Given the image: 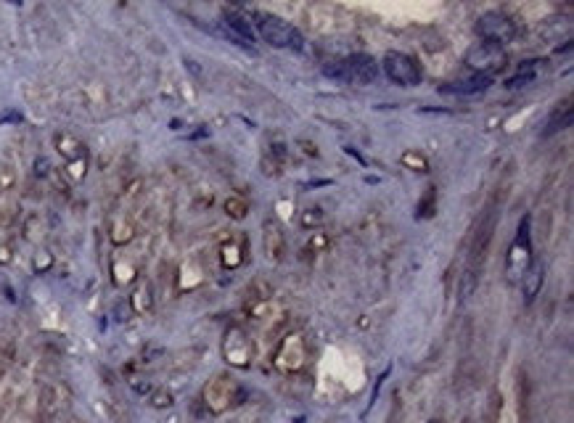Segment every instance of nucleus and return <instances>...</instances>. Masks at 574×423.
<instances>
[{
  "label": "nucleus",
  "instance_id": "24",
  "mask_svg": "<svg viewBox=\"0 0 574 423\" xmlns=\"http://www.w3.org/2000/svg\"><path fill=\"white\" fill-rule=\"evenodd\" d=\"M323 223H325L323 207H305L302 215H299V225L307 227V230H315V227H320Z\"/></svg>",
  "mask_w": 574,
  "mask_h": 423
},
{
  "label": "nucleus",
  "instance_id": "17",
  "mask_svg": "<svg viewBox=\"0 0 574 423\" xmlns=\"http://www.w3.org/2000/svg\"><path fill=\"white\" fill-rule=\"evenodd\" d=\"M127 301H130V307H132L135 315H148V312L154 310V289H151V283L148 281L140 283Z\"/></svg>",
  "mask_w": 574,
  "mask_h": 423
},
{
  "label": "nucleus",
  "instance_id": "11",
  "mask_svg": "<svg viewBox=\"0 0 574 423\" xmlns=\"http://www.w3.org/2000/svg\"><path fill=\"white\" fill-rule=\"evenodd\" d=\"M222 24L228 27V35L233 40H239V45H254V27H251L249 16L239 9H225L222 11Z\"/></svg>",
  "mask_w": 574,
  "mask_h": 423
},
{
  "label": "nucleus",
  "instance_id": "8",
  "mask_svg": "<svg viewBox=\"0 0 574 423\" xmlns=\"http://www.w3.org/2000/svg\"><path fill=\"white\" fill-rule=\"evenodd\" d=\"M529 252H532L529 249V217H524L521 225H518L516 241H513V246H511L508 252V275L513 281L521 278L532 267V254Z\"/></svg>",
  "mask_w": 574,
  "mask_h": 423
},
{
  "label": "nucleus",
  "instance_id": "19",
  "mask_svg": "<svg viewBox=\"0 0 574 423\" xmlns=\"http://www.w3.org/2000/svg\"><path fill=\"white\" fill-rule=\"evenodd\" d=\"M58 410H61L58 389H56V386H46L43 395H40V413H43V418H53Z\"/></svg>",
  "mask_w": 574,
  "mask_h": 423
},
{
  "label": "nucleus",
  "instance_id": "16",
  "mask_svg": "<svg viewBox=\"0 0 574 423\" xmlns=\"http://www.w3.org/2000/svg\"><path fill=\"white\" fill-rule=\"evenodd\" d=\"M492 82H495V75H474V77H469V80H461V82H453V85H447V87H442V93L471 95V93L487 90Z\"/></svg>",
  "mask_w": 574,
  "mask_h": 423
},
{
  "label": "nucleus",
  "instance_id": "20",
  "mask_svg": "<svg viewBox=\"0 0 574 423\" xmlns=\"http://www.w3.org/2000/svg\"><path fill=\"white\" fill-rule=\"evenodd\" d=\"M135 278H138V264L120 257V259L114 262V283H117V286H127V283H132Z\"/></svg>",
  "mask_w": 574,
  "mask_h": 423
},
{
  "label": "nucleus",
  "instance_id": "15",
  "mask_svg": "<svg viewBox=\"0 0 574 423\" xmlns=\"http://www.w3.org/2000/svg\"><path fill=\"white\" fill-rule=\"evenodd\" d=\"M53 146L56 151L64 156L66 161L83 159L85 156V143L74 135V132H56L53 135Z\"/></svg>",
  "mask_w": 574,
  "mask_h": 423
},
{
  "label": "nucleus",
  "instance_id": "39",
  "mask_svg": "<svg viewBox=\"0 0 574 423\" xmlns=\"http://www.w3.org/2000/svg\"><path fill=\"white\" fill-rule=\"evenodd\" d=\"M429 423H439V421H429Z\"/></svg>",
  "mask_w": 574,
  "mask_h": 423
},
{
  "label": "nucleus",
  "instance_id": "30",
  "mask_svg": "<svg viewBox=\"0 0 574 423\" xmlns=\"http://www.w3.org/2000/svg\"><path fill=\"white\" fill-rule=\"evenodd\" d=\"M14 186H16V172H14V167L3 164L0 167V191H11Z\"/></svg>",
  "mask_w": 574,
  "mask_h": 423
},
{
  "label": "nucleus",
  "instance_id": "34",
  "mask_svg": "<svg viewBox=\"0 0 574 423\" xmlns=\"http://www.w3.org/2000/svg\"><path fill=\"white\" fill-rule=\"evenodd\" d=\"M278 169H281V164L276 159H270V156L262 159V172H268L270 178H278Z\"/></svg>",
  "mask_w": 574,
  "mask_h": 423
},
{
  "label": "nucleus",
  "instance_id": "13",
  "mask_svg": "<svg viewBox=\"0 0 574 423\" xmlns=\"http://www.w3.org/2000/svg\"><path fill=\"white\" fill-rule=\"evenodd\" d=\"M135 233H138V223H135V217L130 215V212H117V215L111 217V227H109L111 244H117V246L130 244V241L135 238Z\"/></svg>",
  "mask_w": 574,
  "mask_h": 423
},
{
  "label": "nucleus",
  "instance_id": "10",
  "mask_svg": "<svg viewBox=\"0 0 574 423\" xmlns=\"http://www.w3.org/2000/svg\"><path fill=\"white\" fill-rule=\"evenodd\" d=\"M262 246H265V257L270 262H283V257H286V233H283V227H281L276 217H268L262 223Z\"/></svg>",
  "mask_w": 574,
  "mask_h": 423
},
{
  "label": "nucleus",
  "instance_id": "23",
  "mask_svg": "<svg viewBox=\"0 0 574 423\" xmlns=\"http://www.w3.org/2000/svg\"><path fill=\"white\" fill-rule=\"evenodd\" d=\"M148 405H151L154 410H169V407L175 405V395H172V389H167V386H154V389L148 392Z\"/></svg>",
  "mask_w": 574,
  "mask_h": 423
},
{
  "label": "nucleus",
  "instance_id": "7",
  "mask_svg": "<svg viewBox=\"0 0 574 423\" xmlns=\"http://www.w3.org/2000/svg\"><path fill=\"white\" fill-rule=\"evenodd\" d=\"M251 358H254V347L244 328H228L222 338V360L233 368H249Z\"/></svg>",
  "mask_w": 574,
  "mask_h": 423
},
{
  "label": "nucleus",
  "instance_id": "36",
  "mask_svg": "<svg viewBox=\"0 0 574 423\" xmlns=\"http://www.w3.org/2000/svg\"><path fill=\"white\" fill-rule=\"evenodd\" d=\"M35 172H37V178H46V175H51V164H48V159H37L35 161Z\"/></svg>",
  "mask_w": 574,
  "mask_h": 423
},
{
  "label": "nucleus",
  "instance_id": "9",
  "mask_svg": "<svg viewBox=\"0 0 574 423\" xmlns=\"http://www.w3.org/2000/svg\"><path fill=\"white\" fill-rule=\"evenodd\" d=\"M466 64L476 69V75H492L495 69L506 64V53L500 45H492V43H476V45L466 53Z\"/></svg>",
  "mask_w": 574,
  "mask_h": 423
},
{
  "label": "nucleus",
  "instance_id": "31",
  "mask_svg": "<svg viewBox=\"0 0 574 423\" xmlns=\"http://www.w3.org/2000/svg\"><path fill=\"white\" fill-rule=\"evenodd\" d=\"M323 249H328V235H325V233H313V235H310V241H307V252L320 254Z\"/></svg>",
  "mask_w": 574,
  "mask_h": 423
},
{
  "label": "nucleus",
  "instance_id": "22",
  "mask_svg": "<svg viewBox=\"0 0 574 423\" xmlns=\"http://www.w3.org/2000/svg\"><path fill=\"white\" fill-rule=\"evenodd\" d=\"M543 281H546V275H543V267H529L527 273H524V299L532 301L540 294L543 289Z\"/></svg>",
  "mask_w": 574,
  "mask_h": 423
},
{
  "label": "nucleus",
  "instance_id": "26",
  "mask_svg": "<svg viewBox=\"0 0 574 423\" xmlns=\"http://www.w3.org/2000/svg\"><path fill=\"white\" fill-rule=\"evenodd\" d=\"M434 209H437V188L434 186H429V188L424 191L421 201H418L416 212L421 220H429V217H434Z\"/></svg>",
  "mask_w": 574,
  "mask_h": 423
},
{
  "label": "nucleus",
  "instance_id": "32",
  "mask_svg": "<svg viewBox=\"0 0 574 423\" xmlns=\"http://www.w3.org/2000/svg\"><path fill=\"white\" fill-rule=\"evenodd\" d=\"M268 156H270V159H276L278 164H283V161L288 159V149L283 146V143H273V146H270V151H268Z\"/></svg>",
  "mask_w": 574,
  "mask_h": 423
},
{
  "label": "nucleus",
  "instance_id": "28",
  "mask_svg": "<svg viewBox=\"0 0 574 423\" xmlns=\"http://www.w3.org/2000/svg\"><path fill=\"white\" fill-rule=\"evenodd\" d=\"M85 169H88V156H83V159H74V161H66V175H69L72 180H83Z\"/></svg>",
  "mask_w": 574,
  "mask_h": 423
},
{
  "label": "nucleus",
  "instance_id": "14",
  "mask_svg": "<svg viewBox=\"0 0 574 423\" xmlns=\"http://www.w3.org/2000/svg\"><path fill=\"white\" fill-rule=\"evenodd\" d=\"M265 415H268L265 400H251V402H241L228 423H265Z\"/></svg>",
  "mask_w": 574,
  "mask_h": 423
},
{
  "label": "nucleus",
  "instance_id": "27",
  "mask_svg": "<svg viewBox=\"0 0 574 423\" xmlns=\"http://www.w3.org/2000/svg\"><path fill=\"white\" fill-rule=\"evenodd\" d=\"M400 161L405 164L407 169H416V172H429V159H426L424 154H418V151H405Z\"/></svg>",
  "mask_w": 574,
  "mask_h": 423
},
{
  "label": "nucleus",
  "instance_id": "21",
  "mask_svg": "<svg viewBox=\"0 0 574 423\" xmlns=\"http://www.w3.org/2000/svg\"><path fill=\"white\" fill-rule=\"evenodd\" d=\"M537 61H524V64L518 66V72L513 77H511L508 82V87H513V90H516V87H527V85H532L537 80Z\"/></svg>",
  "mask_w": 574,
  "mask_h": 423
},
{
  "label": "nucleus",
  "instance_id": "4",
  "mask_svg": "<svg viewBox=\"0 0 574 423\" xmlns=\"http://www.w3.org/2000/svg\"><path fill=\"white\" fill-rule=\"evenodd\" d=\"M476 35L481 38V43H492V45H506L513 40L516 35V24L511 21V16L506 14H500V11H490V14H484L479 16L476 21Z\"/></svg>",
  "mask_w": 574,
  "mask_h": 423
},
{
  "label": "nucleus",
  "instance_id": "12",
  "mask_svg": "<svg viewBox=\"0 0 574 423\" xmlns=\"http://www.w3.org/2000/svg\"><path fill=\"white\" fill-rule=\"evenodd\" d=\"M246 262V235L228 233L220 241V264L225 270H239Z\"/></svg>",
  "mask_w": 574,
  "mask_h": 423
},
{
  "label": "nucleus",
  "instance_id": "2",
  "mask_svg": "<svg viewBox=\"0 0 574 423\" xmlns=\"http://www.w3.org/2000/svg\"><path fill=\"white\" fill-rule=\"evenodd\" d=\"M323 72L328 77H333V80H342V82L370 85L376 77H379V64L373 61V56H365V53H352V56H347V58L331 61V64L325 66Z\"/></svg>",
  "mask_w": 574,
  "mask_h": 423
},
{
  "label": "nucleus",
  "instance_id": "25",
  "mask_svg": "<svg viewBox=\"0 0 574 423\" xmlns=\"http://www.w3.org/2000/svg\"><path fill=\"white\" fill-rule=\"evenodd\" d=\"M222 209H225V215L231 217V220H244V217L249 215V204L244 201V196H228L222 201Z\"/></svg>",
  "mask_w": 574,
  "mask_h": 423
},
{
  "label": "nucleus",
  "instance_id": "33",
  "mask_svg": "<svg viewBox=\"0 0 574 423\" xmlns=\"http://www.w3.org/2000/svg\"><path fill=\"white\" fill-rule=\"evenodd\" d=\"M132 315H135V312H132V307H130V301H122V304L114 307V318L120 320V323H127Z\"/></svg>",
  "mask_w": 574,
  "mask_h": 423
},
{
  "label": "nucleus",
  "instance_id": "1",
  "mask_svg": "<svg viewBox=\"0 0 574 423\" xmlns=\"http://www.w3.org/2000/svg\"><path fill=\"white\" fill-rule=\"evenodd\" d=\"M246 400V389L233 373H214L202 392V402L207 405L209 413H225L231 407H239Z\"/></svg>",
  "mask_w": 574,
  "mask_h": 423
},
{
  "label": "nucleus",
  "instance_id": "6",
  "mask_svg": "<svg viewBox=\"0 0 574 423\" xmlns=\"http://www.w3.org/2000/svg\"><path fill=\"white\" fill-rule=\"evenodd\" d=\"M307 365V344L299 333H286L276 349V368L283 373H299Z\"/></svg>",
  "mask_w": 574,
  "mask_h": 423
},
{
  "label": "nucleus",
  "instance_id": "18",
  "mask_svg": "<svg viewBox=\"0 0 574 423\" xmlns=\"http://www.w3.org/2000/svg\"><path fill=\"white\" fill-rule=\"evenodd\" d=\"M569 124H572V98H566L564 104L555 106L553 114H550V119H548L546 132H543V135H553V132L564 130V127H569Z\"/></svg>",
  "mask_w": 574,
  "mask_h": 423
},
{
  "label": "nucleus",
  "instance_id": "35",
  "mask_svg": "<svg viewBox=\"0 0 574 423\" xmlns=\"http://www.w3.org/2000/svg\"><path fill=\"white\" fill-rule=\"evenodd\" d=\"M14 262V249L9 244H0V264H11Z\"/></svg>",
  "mask_w": 574,
  "mask_h": 423
},
{
  "label": "nucleus",
  "instance_id": "37",
  "mask_svg": "<svg viewBox=\"0 0 574 423\" xmlns=\"http://www.w3.org/2000/svg\"><path fill=\"white\" fill-rule=\"evenodd\" d=\"M6 223H9V212H6V209H0V227L6 225Z\"/></svg>",
  "mask_w": 574,
  "mask_h": 423
},
{
  "label": "nucleus",
  "instance_id": "38",
  "mask_svg": "<svg viewBox=\"0 0 574 423\" xmlns=\"http://www.w3.org/2000/svg\"><path fill=\"white\" fill-rule=\"evenodd\" d=\"M72 423H88V421H85V418H80V415H74Z\"/></svg>",
  "mask_w": 574,
  "mask_h": 423
},
{
  "label": "nucleus",
  "instance_id": "29",
  "mask_svg": "<svg viewBox=\"0 0 574 423\" xmlns=\"http://www.w3.org/2000/svg\"><path fill=\"white\" fill-rule=\"evenodd\" d=\"M51 267H53V254L37 252V254H35V273H37V275H43V273H48Z\"/></svg>",
  "mask_w": 574,
  "mask_h": 423
},
{
  "label": "nucleus",
  "instance_id": "5",
  "mask_svg": "<svg viewBox=\"0 0 574 423\" xmlns=\"http://www.w3.org/2000/svg\"><path fill=\"white\" fill-rule=\"evenodd\" d=\"M381 66H384V75L395 85H400V87H416V85H421V69H418V64L410 56L400 53V50H389L387 56H384V61H381Z\"/></svg>",
  "mask_w": 574,
  "mask_h": 423
},
{
  "label": "nucleus",
  "instance_id": "3",
  "mask_svg": "<svg viewBox=\"0 0 574 423\" xmlns=\"http://www.w3.org/2000/svg\"><path fill=\"white\" fill-rule=\"evenodd\" d=\"M257 29H259V38L265 40L268 45L273 48H288V50H305V38H302V32L291 24H286L283 19H278V16H259L257 19Z\"/></svg>",
  "mask_w": 574,
  "mask_h": 423
}]
</instances>
